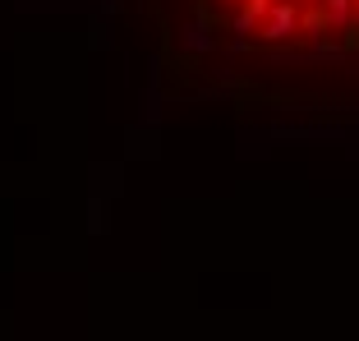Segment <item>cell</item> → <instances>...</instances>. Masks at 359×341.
Returning a JSON list of instances; mask_svg holds the SVG:
<instances>
[{
  "mask_svg": "<svg viewBox=\"0 0 359 341\" xmlns=\"http://www.w3.org/2000/svg\"><path fill=\"white\" fill-rule=\"evenodd\" d=\"M240 42L332 51L359 37V0H203Z\"/></svg>",
  "mask_w": 359,
  "mask_h": 341,
  "instance_id": "6da1fadb",
  "label": "cell"
}]
</instances>
